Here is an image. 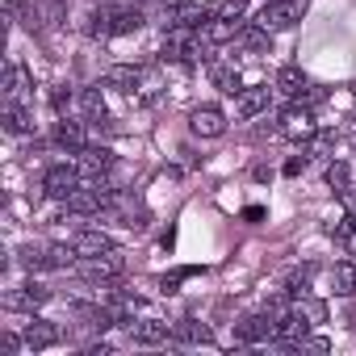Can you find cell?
I'll use <instances>...</instances> for the list:
<instances>
[{
	"mask_svg": "<svg viewBox=\"0 0 356 356\" xmlns=\"http://www.w3.org/2000/svg\"><path fill=\"white\" fill-rule=\"evenodd\" d=\"M302 9H306V0H268L260 9V17H256V26H264L268 34H281L293 22H302Z\"/></svg>",
	"mask_w": 356,
	"mask_h": 356,
	"instance_id": "1",
	"label": "cell"
},
{
	"mask_svg": "<svg viewBox=\"0 0 356 356\" xmlns=\"http://www.w3.org/2000/svg\"><path fill=\"white\" fill-rule=\"evenodd\" d=\"M76 189H80V168H76V163H51V168H47V176H42V193H47V197L67 202Z\"/></svg>",
	"mask_w": 356,
	"mask_h": 356,
	"instance_id": "2",
	"label": "cell"
},
{
	"mask_svg": "<svg viewBox=\"0 0 356 356\" xmlns=\"http://www.w3.org/2000/svg\"><path fill=\"white\" fill-rule=\"evenodd\" d=\"M163 59H172V63H193L197 59V30L168 26V34H163Z\"/></svg>",
	"mask_w": 356,
	"mask_h": 356,
	"instance_id": "3",
	"label": "cell"
},
{
	"mask_svg": "<svg viewBox=\"0 0 356 356\" xmlns=\"http://www.w3.org/2000/svg\"><path fill=\"white\" fill-rule=\"evenodd\" d=\"M122 268H126V260H122V252H118V248H113V252H105V256L80 260V277H84V281H118V277H122Z\"/></svg>",
	"mask_w": 356,
	"mask_h": 356,
	"instance_id": "4",
	"label": "cell"
},
{
	"mask_svg": "<svg viewBox=\"0 0 356 356\" xmlns=\"http://www.w3.org/2000/svg\"><path fill=\"white\" fill-rule=\"evenodd\" d=\"M277 335V318L273 314H248L235 323V339L239 343H268Z\"/></svg>",
	"mask_w": 356,
	"mask_h": 356,
	"instance_id": "5",
	"label": "cell"
},
{
	"mask_svg": "<svg viewBox=\"0 0 356 356\" xmlns=\"http://www.w3.org/2000/svg\"><path fill=\"white\" fill-rule=\"evenodd\" d=\"M281 134L285 138H314V113H310V105H289L285 113H281Z\"/></svg>",
	"mask_w": 356,
	"mask_h": 356,
	"instance_id": "6",
	"label": "cell"
},
{
	"mask_svg": "<svg viewBox=\"0 0 356 356\" xmlns=\"http://www.w3.org/2000/svg\"><path fill=\"white\" fill-rule=\"evenodd\" d=\"M189 126H193V134H202V138H218V134L227 130V113H222L218 105H197V109L189 113Z\"/></svg>",
	"mask_w": 356,
	"mask_h": 356,
	"instance_id": "7",
	"label": "cell"
},
{
	"mask_svg": "<svg viewBox=\"0 0 356 356\" xmlns=\"http://www.w3.org/2000/svg\"><path fill=\"white\" fill-rule=\"evenodd\" d=\"M42 302H51V289H47V285H38V281H26V285L9 289V298H5V306H9V310H38Z\"/></svg>",
	"mask_w": 356,
	"mask_h": 356,
	"instance_id": "8",
	"label": "cell"
},
{
	"mask_svg": "<svg viewBox=\"0 0 356 356\" xmlns=\"http://www.w3.org/2000/svg\"><path fill=\"white\" fill-rule=\"evenodd\" d=\"M243 34V17H222V13H214L210 22H206V30H202V38L210 42V47H222V42H231V38H239Z\"/></svg>",
	"mask_w": 356,
	"mask_h": 356,
	"instance_id": "9",
	"label": "cell"
},
{
	"mask_svg": "<svg viewBox=\"0 0 356 356\" xmlns=\"http://www.w3.org/2000/svg\"><path fill=\"white\" fill-rule=\"evenodd\" d=\"M22 339H26V348L42 352V348H55V343L63 339V331H59L55 323H47V318H30L26 331H22Z\"/></svg>",
	"mask_w": 356,
	"mask_h": 356,
	"instance_id": "10",
	"label": "cell"
},
{
	"mask_svg": "<svg viewBox=\"0 0 356 356\" xmlns=\"http://www.w3.org/2000/svg\"><path fill=\"white\" fill-rule=\"evenodd\" d=\"M168 339H172V327L159 323V318L130 323V343H138V348H155V343H168Z\"/></svg>",
	"mask_w": 356,
	"mask_h": 356,
	"instance_id": "11",
	"label": "cell"
},
{
	"mask_svg": "<svg viewBox=\"0 0 356 356\" xmlns=\"http://www.w3.org/2000/svg\"><path fill=\"white\" fill-rule=\"evenodd\" d=\"M72 248H76V256H80V260H92V256H105V252H113V239H109L105 231H76Z\"/></svg>",
	"mask_w": 356,
	"mask_h": 356,
	"instance_id": "12",
	"label": "cell"
},
{
	"mask_svg": "<svg viewBox=\"0 0 356 356\" xmlns=\"http://www.w3.org/2000/svg\"><path fill=\"white\" fill-rule=\"evenodd\" d=\"M214 17L210 5H202V0H189V5L172 9V26H185V30H206V22Z\"/></svg>",
	"mask_w": 356,
	"mask_h": 356,
	"instance_id": "13",
	"label": "cell"
},
{
	"mask_svg": "<svg viewBox=\"0 0 356 356\" xmlns=\"http://www.w3.org/2000/svg\"><path fill=\"white\" fill-rule=\"evenodd\" d=\"M105 84L118 88V92H138V88H143V72H138L134 63H113V67L105 72Z\"/></svg>",
	"mask_w": 356,
	"mask_h": 356,
	"instance_id": "14",
	"label": "cell"
},
{
	"mask_svg": "<svg viewBox=\"0 0 356 356\" xmlns=\"http://www.w3.org/2000/svg\"><path fill=\"white\" fill-rule=\"evenodd\" d=\"M268 101H273V88H243L239 101H235V113L239 118H260L268 109Z\"/></svg>",
	"mask_w": 356,
	"mask_h": 356,
	"instance_id": "15",
	"label": "cell"
},
{
	"mask_svg": "<svg viewBox=\"0 0 356 356\" xmlns=\"http://www.w3.org/2000/svg\"><path fill=\"white\" fill-rule=\"evenodd\" d=\"M55 143H59V147H67L72 155H80V151L88 147L84 126H80V122H67V118H59V122H55Z\"/></svg>",
	"mask_w": 356,
	"mask_h": 356,
	"instance_id": "16",
	"label": "cell"
},
{
	"mask_svg": "<svg viewBox=\"0 0 356 356\" xmlns=\"http://www.w3.org/2000/svg\"><path fill=\"white\" fill-rule=\"evenodd\" d=\"M30 88H34L30 72H26L22 63H9V72H5V92H9V101H26Z\"/></svg>",
	"mask_w": 356,
	"mask_h": 356,
	"instance_id": "17",
	"label": "cell"
},
{
	"mask_svg": "<svg viewBox=\"0 0 356 356\" xmlns=\"http://www.w3.org/2000/svg\"><path fill=\"white\" fill-rule=\"evenodd\" d=\"M5 130L9 134H30L34 130V113L26 109V101H9L5 105Z\"/></svg>",
	"mask_w": 356,
	"mask_h": 356,
	"instance_id": "18",
	"label": "cell"
},
{
	"mask_svg": "<svg viewBox=\"0 0 356 356\" xmlns=\"http://www.w3.org/2000/svg\"><path fill=\"white\" fill-rule=\"evenodd\" d=\"M277 92H281V97H302V92H306V72L293 67V63L281 67V72H277Z\"/></svg>",
	"mask_w": 356,
	"mask_h": 356,
	"instance_id": "19",
	"label": "cell"
},
{
	"mask_svg": "<svg viewBox=\"0 0 356 356\" xmlns=\"http://www.w3.org/2000/svg\"><path fill=\"white\" fill-rule=\"evenodd\" d=\"M80 113H84L88 126H101L105 122V97H101V88H84L80 92Z\"/></svg>",
	"mask_w": 356,
	"mask_h": 356,
	"instance_id": "20",
	"label": "cell"
},
{
	"mask_svg": "<svg viewBox=\"0 0 356 356\" xmlns=\"http://www.w3.org/2000/svg\"><path fill=\"white\" fill-rule=\"evenodd\" d=\"M80 163H84L88 176H101V172L113 168V151H109V147H84V151H80Z\"/></svg>",
	"mask_w": 356,
	"mask_h": 356,
	"instance_id": "21",
	"label": "cell"
},
{
	"mask_svg": "<svg viewBox=\"0 0 356 356\" xmlns=\"http://www.w3.org/2000/svg\"><path fill=\"white\" fill-rule=\"evenodd\" d=\"M172 339L176 343H210V331L193 318H181V323H172Z\"/></svg>",
	"mask_w": 356,
	"mask_h": 356,
	"instance_id": "22",
	"label": "cell"
},
{
	"mask_svg": "<svg viewBox=\"0 0 356 356\" xmlns=\"http://www.w3.org/2000/svg\"><path fill=\"white\" fill-rule=\"evenodd\" d=\"M331 293H339V298H352L356 293V268L352 264H335L331 268Z\"/></svg>",
	"mask_w": 356,
	"mask_h": 356,
	"instance_id": "23",
	"label": "cell"
},
{
	"mask_svg": "<svg viewBox=\"0 0 356 356\" xmlns=\"http://www.w3.org/2000/svg\"><path fill=\"white\" fill-rule=\"evenodd\" d=\"M143 26V13L138 9H118V13H109V34H134Z\"/></svg>",
	"mask_w": 356,
	"mask_h": 356,
	"instance_id": "24",
	"label": "cell"
},
{
	"mask_svg": "<svg viewBox=\"0 0 356 356\" xmlns=\"http://www.w3.org/2000/svg\"><path fill=\"white\" fill-rule=\"evenodd\" d=\"M268 38H273V34H268L264 26H243V34H239V42H243L252 55H264V51H268Z\"/></svg>",
	"mask_w": 356,
	"mask_h": 356,
	"instance_id": "25",
	"label": "cell"
},
{
	"mask_svg": "<svg viewBox=\"0 0 356 356\" xmlns=\"http://www.w3.org/2000/svg\"><path fill=\"white\" fill-rule=\"evenodd\" d=\"M214 84L227 92V97H239L243 88H239V72L231 67V63H214Z\"/></svg>",
	"mask_w": 356,
	"mask_h": 356,
	"instance_id": "26",
	"label": "cell"
},
{
	"mask_svg": "<svg viewBox=\"0 0 356 356\" xmlns=\"http://www.w3.org/2000/svg\"><path fill=\"white\" fill-rule=\"evenodd\" d=\"M327 185H331L335 193H348V189H352V168H348L343 159H335V163L327 168Z\"/></svg>",
	"mask_w": 356,
	"mask_h": 356,
	"instance_id": "27",
	"label": "cell"
},
{
	"mask_svg": "<svg viewBox=\"0 0 356 356\" xmlns=\"http://www.w3.org/2000/svg\"><path fill=\"white\" fill-rule=\"evenodd\" d=\"M80 256H76V248L72 243H55V248H47V264L51 268H67V264H76Z\"/></svg>",
	"mask_w": 356,
	"mask_h": 356,
	"instance_id": "28",
	"label": "cell"
},
{
	"mask_svg": "<svg viewBox=\"0 0 356 356\" xmlns=\"http://www.w3.org/2000/svg\"><path fill=\"white\" fill-rule=\"evenodd\" d=\"M298 302H302V314L310 323H327V302H318V298H298Z\"/></svg>",
	"mask_w": 356,
	"mask_h": 356,
	"instance_id": "29",
	"label": "cell"
},
{
	"mask_svg": "<svg viewBox=\"0 0 356 356\" xmlns=\"http://www.w3.org/2000/svg\"><path fill=\"white\" fill-rule=\"evenodd\" d=\"M306 285H310V268L293 273V277H289V285H285V293H289V298H306Z\"/></svg>",
	"mask_w": 356,
	"mask_h": 356,
	"instance_id": "30",
	"label": "cell"
},
{
	"mask_svg": "<svg viewBox=\"0 0 356 356\" xmlns=\"http://www.w3.org/2000/svg\"><path fill=\"white\" fill-rule=\"evenodd\" d=\"M17 260H22V268H30V273H34V268H51V264H47V256H42V252H34V248H26Z\"/></svg>",
	"mask_w": 356,
	"mask_h": 356,
	"instance_id": "31",
	"label": "cell"
},
{
	"mask_svg": "<svg viewBox=\"0 0 356 356\" xmlns=\"http://www.w3.org/2000/svg\"><path fill=\"white\" fill-rule=\"evenodd\" d=\"M193 273H197V268H181V273H172V277H163V281H159V285H163V293H176V285H181L185 277H193Z\"/></svg>",
	"mask_w": 356,
	"mask_h": 356,
	"instance_id": "32",
	"label": "cell"
},
{
	"mask_svg": "<svg viewBox=\"0 0 356 356\" xmlns=\"http://www.w3.org/2000/svg\"><path fill=\"white\" fill-rule=\"evenodd\" d=\"M67 105H72V92H67V88H55V109H59V118L67 113Z\"/></svg>",
	"mask_w": 356,
	"mask_h": 356,
	"instance_id": "33",
	"label": "cell"
},
{
	"mask_svg": "<svg viewBox=\"0 0 356 356\" xmlns=\"http://www.w3.org/2000/svg\"><path fill=\"white\" fill-rule=\"evenodd\" d=\"M0 348H5V352L13 356V352H22V348H26V339H17V335H5V339H0Z\"/></svg>",
	"mask_w": 356,
	"mask_h": 356,
	"instance_id": "34",
	"label": "cell"
},
{
	"mask_svg": "<svg viewBox=\"0 0 356 356\" xmlns=\"http://www.w3.org/2000/svg\"><path fill=\"white\" fill-rule=\"evenodd\" d=\"M302 168H306V155H293V159H289V163H285V176H298V172H302Z\"/></svg>",
	"mask_w": 356,
	"mask_h": 356,
	"instance_id": "35",
	"label": "cell"
},
{
	"mask_svg": "<svg viewBox=\"0 0 356 356\" xmlns=\"http://www.w3.org/2000/svg\"><path fill=\"white\" fill-rule=\"evenodd\" d=\"M302 348H310V352H327V348H331V343H327V339H323V335H314V339H302Z\"/></svg>",
	"mask_w": 356,
	"mask_h": 356,
	"instance_id": "36",
	"label": "cell"
},
{
	"mask_svg": "<svg viewBox=\"0 0 356 356\" xmlns=\"http://www.w3.org/2000/svg\"><path fill=\"white\" fill-rule=\"evenodd\" d=\"M243 218H248V222H260V218H264V210H260V206H248V210H243Z\"/></svg>",
	"mask_w": 356,
	"mask_h": 356,
	"instance_id": "37",
	"label": "cell"
},
{
	"mask_svg": "<svg viewBox=\"0 0 356 356\" xmlns=\"http://www.w3.org/2000/svg\"><path fill=\"white\" fill-rule=\"evenodd\" d=\"M122 5H130V0H122Z\"/></svg>",
	"mask_w": 356,
	"mask_h": 356,
	"instance_id": "38",
	"label": "cell"
}]
</instances>
